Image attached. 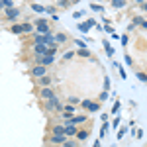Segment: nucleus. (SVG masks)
Segmentation results:
<instances>
[{
  "label": "nucleus",
  "instance_id": "1",
  "mask_svg": "<svg viewBox=\"0 0 147 147\" xmlns=\"http://www.w3.org/2000/svg\"><path fill=\"white\" fill-rule=\"evenodd\" d=\"M34 32L35 34H49V32H51V26H49L47 20L37 18V20H34Z\"/></svg>",
  "mask_w": 147,
  "mask_h": 147
},
{
  "label": "nucleus",
  "instance_id": "2",
  "mask_svg": "<svg viewBox=\"0 0 147 147\" xmlns=\"http://www.w3.org/2000/svg\"><path fill=\"white\" fill-rule=\"evenodd\" d=\"M18 16H20V10L16 8V6H8V8H4V20L6 22H14V20H18Z\"/></svg>",
  "mask_w": 147,
  "mask_h": 147
},
{
  "label": "nucleus",
  "instance_id": "3",
  "mask_svg": "<svg viewBox=\"0 0 147 147\" xmlns=\"http://www.w3.org/2000/svg\"><path fill=\"white\" fill-rule=\"evenodd\" d=\"M67 136L65 134H49L47 136V143H55V145H65Z\"/></svg>",
  "mask_w": 147,
  "mask_h": 147
},
{
  "label": "nucleus",
  "instance_id": "4",
  "mask_svg": "<svg viewBox=\"0 0 147 147\" xmlns=\"http://www.w3.org/2000/svg\"><path fill=\"white\" fill-rule=\"evenodd\" d=\"M39 98L41 100H53V98H59V96L51 90V86H41L39 88Z\"/></svg>",
  "mask_w": 147,
  "mask_h": 147
},
{
  "label": "nucleus",
  "instance_id": "5",
  "mask_svg": "<svg viewBox=\"0 0 147 147\" xmlns=\"http://www.w3.org/2000/svg\"><path fill=\"white\" fill-rule=\"evenodd\" d=\"M30 75H32V77H35V79H37V77H43V75H47V67L37 63V65H34V67L30 69Z\"/></svg>",
  "mask_w": 147,
  "mask_h": 147
},
{
  "label": "nucleus",
  "instance_id": "6",
  "mask_svg": "<svg viewBox=\"0 0 147 147\" xmlns=\"http://www.w3.org/2000/svg\"><path fill=\"white\" fill-rule=\"evenodd\" d=\"M32 53H34L35 57L47 55V45L45 43H34V45H32Z\"/></svg>",
  "mask_w": 147,
  "mask_h": 147
},
{
  "label": "nucleus",
  "instance_id": "7",
  "mask_svg": "<svg viewBox=\"0 0 147 147\" xmlns=\"http://www.w3.org/2000/svg\"><path fill=\"white\" fill-rule=\"evenodd\" d=\"M53 61H55V55H41V57H35V63L45 65V67H49Z\"/></svg>",
  "mask_w": 147,
  "mask_h": 147
},
{
  "label": "nucleus",
  "instance_id": "8",
  "mask_svg": "<svg viewBox=\"0 0 147 147\" xmlns=\"http://www.w3.org/2000/svg\"><path fill=\"white\" fill-rule=\"evenodd\" d=\"M65 125V136L67 137H73V136H77V125H73V124H63Z\"/></svg>",
  "mask_w": 147,
  "mask_h": 147
},
{
  "label": "nucleus",
  "instance_id": "9",
  "mask_svg": "<svg viewBox=\"0 0 147 147\" xmlns=\"http://www.w3.org/2000/svg\"><path fill=\"white\" fill-rule=\"evenodd\" d=\"M53 35H55V41L59 43V45H61V43H67V41H69V35L65 34V32H59V34H53Z\"/></svg>",
  "mask_w": 147,
  "mask_h": 147
},
{
  "label": "nucleus",
  "instance_id": "10",
  "mask_svg": "<svg viewBox=\"0 0 147 147\" xmlns=\"http://www.w3.org/2000/svg\"><path fill=\"white\" fill-rule=\"evenodd\" d=\"M51 77H49V75H43V77H37V84H39V86H49V84H51Z\"/></svg>",
  "mask_w": 147,
  "mask_h": 147
},
{
  "label": "nucleus",
  "instance_id": "11",
  "mask_svg": "<svg viewBox=\"0 0 147 147\" xmlns=\"http://www.w3.org/2000/svg\"><path fill=\"white\" fill-rule=\"evenodd\" d=\"M8 32H10V34H14V35H20V34H24L22 24H12L10 28H8Z\"/></svg>",
  "mask_w": 147,
  "mask_h": 147
},
{
  "label": "nucleus",
  "instance_id": "12",
  "mask_svg": "<svg viewBox=\"0 0 147 147\" xmlns=\"http://www.w3.org/2000/svg\"><path fill=\"white\" fill-rule=\"evenodd\" d=\"M88 137V129L82 127V129H77V141H84Z\"/></svg>",
  "mask_w": 147,
  "mask_h": 147
},
{
  "label": "nucleus",
  "instance_id": "13",
  "mask_svg": "<svg viewBox=\"0 0 147 147\" xmlns=\"http://www.w3.org/2000/svg\"><path fill=\"white\" fill-rule=\"evenodd\" d=\"M94 24H96L94 20H86L84 24H79V30H80V32H88V30H90Z\"/></svg>",
  "mask_w": 147,
  "mask_h": 147
},
{
  "label": "nucleus",
  "instance_id": "14",
  "mask_svg": "<svg viewBox=\"0 0 147 147\" xmlns=\"http://www.w3.org/2000/svg\"><path fill=\"white\" fill-rule=\"evenodd\" d=\"M49 134H65V125L63 124H55L51 129H49Z\"/></svg>",
  "mask_w": 147,
  "mask_h": 147
},
{
  "label": "nucleus",
  "instance_id": "15",
  "mask_svg": "<svg viewBox=\"0 0 147 147\" xmlns=\"http://www.w3.org/2000/svg\"><path fill=\"white\" fill-rule=\"evenodd\" d=\"M22 30H24V34H34V24L24 22L22 24Z\"/></svg>",
  "mask_w": 147,
  "mask_h": 147
},
{
  "label": "nucleus",
  "instance_id": "16",
  "mask_svg": "<svg viewBox=\"0 0 147 147\" xmlns=\"http://www.w3.org/2000/svg\"><path fill=\"white\" fill-rule=\"evenodd\" d=\"M77 55H79V57H90V51H88L86 47H79V51H77Z\"/></svg>",
  "mask_w": 147,
  "mask_h": 147
},
{
  "label": "nucleus",
  "instance_id": "17",
  "mask_svg": "<svg viewBox=\"0 0 147 147\" xmlns=\"http://www.w3.org/2000/svg\"><path fill=\"white\" fill-rule=\"evenodd\" d=\"M69 6H71L69 0H59V2H57V8H61V10H67Z\"/></svg>",
  "mask_w": 147,
  "mask_h": 147
},
{
  "label": "nucleus",
  "instance_id": "18",
  "mask_svg": "<svg viewBox=\"0 0 147 147\" xmlns=\"http://www.w3.org/2000/svg\"><path fill=\"white\" fill-rule=\"evenodd\" d=\"M112 6L116 8V10H120V8L125 6V0H112Z\"/></svg>",
  "mask_w": 147,
  "mask_h": 147
},
{
  "label": "nucleus",
  "instance_id": "19",
  "mask_svg": "<svg viewBox=\"0 0 147 147\" xmlns=\"http://www.w3.org/2000/svg\"><path fill=\"white\" fill-rule=\"evenodd\" d=\"M104 49H106V53H108V57H112L114 55V47L108 43V41H104Z\"/></svg>",
  "mask_w": 147,
  "mask_h": 147
},
{
  "label": "nucleus",
  "instance_id": "20",
  "mask_svg": "<svg viewBox=\"0 0 147 147\" xmlns=\"http://www.w3.org/2000/svg\"><path fill=\"white\" fill-rule=\"evenodd\" d=\"M75 55H77V51H65L63 53V61H69V59H73Z\"/></svg>",
  "mask_w": 147,
  "mask_h": 147
},
{
  "label": "nucleus",
  "instance_id": "21",
  "mask_svg": "<svg viewBox=\"0 0 147 147\" xmlns=\"http://www.w3.org/2000/svg\"><path fill=\"white\" fill-rule=\"evenodd\" d=\"M100 110V102H92L90 108H88V112H98Z\"/></svg>",
  "mask_w": 147,
  "mask_h": 147
},
{
  "label": "nucleus",
  "instance_id": "22",
  "mask_svg": "<svg viewBox=\"0 0 147 147\" xmlns=\"http://www.w3.org/2000/svg\"><path fill=\"white\" fill-rule=\"evenodd\" d=\"M79 104H80V106H82V108H84V110H88V108H90V104H92V102L88 100V98H84V100H80Z\"/></svg>",
  "mask_w": 147,
  "mask_h": 147
},
{
  "label": "nucleus",
  "instance_id": "23",
  "mask_svg": "<svg viewBox=\"0 0 147 147\" xmlns=\"http://www.w3.org/2000/svg\"><path fill=\"white\" fill-rule=\"evenodd\" d=\"M32 10H34V12H45V8L39 6V4H32Z\"/></svg>",
  "mask_w": 147,
  "mask_h": 147
},
{
  "label": "nucleus",
  "instance_id": "24",
  "mask_svg": "<svg viewBox=\"0 0 147 147\" xmlns=\"http://www.w3.org/2000/svg\"><path fill=\"white\" fill-rule=\"evenodd\" d=\"M79 102H80V98H77V96H71V98H69V104H75V106H77Z\"/></svg>",
  "mask_w": 147,
  "mask_h": 147
},
{
  "label": "nucleus",
  "instance_id": "25",
  "mask_svg": "<svg viewBox=\"0 0 147 147\" xmlns=\"http://www.w3.org/2000/svg\"><path fill=\"white\" fill-rule=\"evenodd\" d=\"M98 98H100V102H104V100H106V98H108V90L100 92V96H98Z\"/></svg>",
  "mask_w": 147,
  "mask_h": 147
},
{
  "label": "nucleus",
  "instance_id": "26",
  "mask_svg": "<svg viewBox=\"0 0 147 147\" xmlns=\"http://www.w3.org/2000/svg\"><path fill=\"white\" fill-rule=\"evenodd\" d=\"M104 90H110V79L108 77L104 79Z\"/></svg>",
  "mask_w": 147,
  "mask_h": 147
},
{
  "label": "nucleus",
  "instance_id": "27",
  "mask_svg": "<svg viewBox=\"0 0 147 147\" xmlns=\"http://www.w3.org/2000/svg\"><path fill=\"white\" fill-rule=\"evenodd\" d=\"M125 131H127V127H122V129L118 131V139H122V137H124V134H125Z\"/></svg>",
  "mask_w": 147,
  "mask_h": 147
},
{
  "label": "nucleus",
  "instance_id": "28",
  "mask_svg": "<svg viewBox=\"0 0 147 147\" xmlns=\"http://www.w3.org/2000/svg\"><path fill=\"white\" fill-rule=\"evenodd\" d=\"M45 12H47V14H51V16H53V14H55V6H47V8H45Z\"/></svg>",
  "mask_w": 147,
  "mask_h": 147
},
{
  "label": "nucleus",
  "instance_id": "29",
  "mask_svg": "<svg viewBox=\"0 0 147 147\" xmlns=\"http://www.w3.org/2000/svg\"><path fill=\"white\" fill-rule=\"evenodd\" d=\"M137 79H139V80H145V82H147V75H145V73H137Z\"/></svg>",
  "mask_w": 147,
  "mask_h": 147
},
{
  "label": "nucleus",
  "instance_id": "30",
  "mask_svg": "<svg viewBox=\"0 0 147 147\" xmlns=\"http://www.w3.org/2000/svg\"><path fill=\"white\" fill-rule=\"evenodd\" d=\"M90 8H92L94 12H100V10H102V6H100V4H92Z\"/></svg>",
  "mask_w": 147,
  "mask_h": 147
},
{
  "label": "nucleus",
  "instance_id": "31",
  "mask_svg": "<svg viewBox=\"0 0 147 147\" xmlns=\"http://www.w3.org/2000/svg\"><path fill=\"white\" fill-rule=\"evenodd\" d=\"M141 22H143V18H134V26H141Z\"/></svg>",
  "mask_w": 147,
  "mask_h": 147
},
{
  "label": "nucleus",
  "instance_id": "32",
  "mask_svg": "<svg viewBox=\"0 0 147 147\" xmlns=\"http://www.w3.org/2000/svg\"><path fill=\"white\" fill-rule=\"evenodd\" d=\"M106 129H108V124L104 122V125H102V131H100V136H104V134H106Z\"/></svg>",
  "mask_w": 147,
  "mask_h": 147
},
{
  "label": "nucleus",
  "instance_id": "33",
  "mask_svg": "<svg viewBox=\"0 0 147 147\" xmlns=\"http://www.w3.org/2000/svg\"><path fill=\"white\" fill-rule=\"evenodd\" d=\"M122 43H124V45H127V43H129V37H127V35H124V37H122Z\"/></svg>",
  "mask_w": 147,
  "mask_h": 147
},
{
  "label": "nucleus",
  "instance_id": "34",
  "mask_svg": "<svg viewBox=\"0 0 147 147\" xmlns=\"http://www.w3.org/2000/svg\"><path fill=\"white\" fill-rule=\"evenodd\" d=\"M75 43H77V47H86V45H84V41H80V39H77Z\"/></svg>",
  "mask_w": 147,
  "mask_h": 147
},
{
  "label": "nucleus",
  "instance_id": "35",
  "mask_svg": "<svg viewBox=\"0 0 147 147\" xmlns=\"http://www.w3.org/2000/svg\"><path fill=\"white\" fill-rule=\"evenodd\" d=\"M118 110H120V104H118V102H116V104H114V108H112V112L116 114V112H118Z\"/></svg>",
  "mask_w": 147,
  "mask_h": 147
},
{
  "label": "nucleus",
  "instance_id": "36",
  "mask_svg": "<svg viewBox=\"0 0 147 147\" xmlns=\"http://www.w3.org/2000/svg\"><path fill=\"white\" fill-rule=\"evenodd\" d=\"M141 28H143V30H147V20H145V18H143V22H141Z\"/></svg>",
  "mask_w": 147,
  "mask_h": 147
},
{
  "label": "nucleus",
  "instance_id": "37",
  "mask_svg": "<svg viewBox=\"0 0 147 147\" xmlns=\"http://www.w3.org/2000/svg\"><path fill=\"white\" fill-rule=\"evenodd\" d=\"M141 6H143V10L147 12V2H143V4H141Z\"/></svg>",
  "mask_w": 147,
  "mask_h": 147
},
{
  "label": "nucleus",
  "instance_id": "38",
  "mask_svg": "<svg viewBox=\"0 0 147 147\" xmlns=\"http://www.w3.org/2000/svg\"><path fill=\"white\" fill-rule=\"evenodd\" d=\"M143 2H145V0H136V4H143Z\"/></svg>",
  "mask_w": 147,
  "mask_h": 147
},
{
  "label": "nucleus",
  "instance_id": "39",
  "mask_svg": "<svg viewBox=\"0 0 147 147\" xmlns=\"http://www.w3.org/2000/svg\"><path fill=\"white\" fill-rule=\"evenodd\" d=\"M55 2H59V0H55Z\"/></svg>",
  "mask_w": 147,
  "mask_h": 147
}]
</instances>
